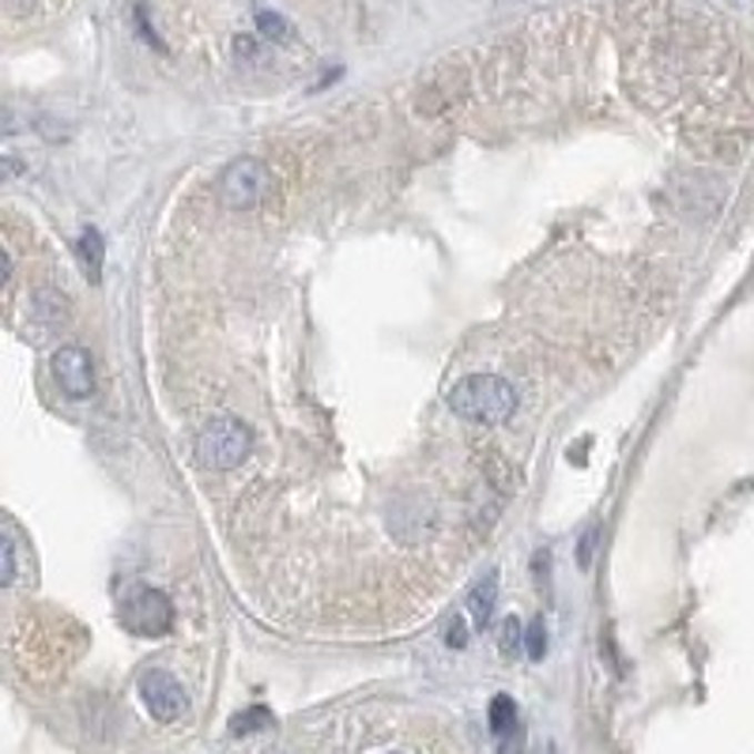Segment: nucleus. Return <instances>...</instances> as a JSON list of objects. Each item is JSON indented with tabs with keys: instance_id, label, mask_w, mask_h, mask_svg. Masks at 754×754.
<instances>
[{
	"instance_id": "nucleus-1",
	"label": "nucleus",
	"mask_w": 754,
	"mask_h": 754,
	"mask_svg": "<svg viewBox=\"0 0 754 754\" xmlns=\"http://www.w3.org/2000/svg\"><path fill=\"white\" fill-rule=\"evenodd\" d=\"M450 408L475 426H502L517 412V389L499 374H468L453 385Z\"/></svg>"
},
{
	"instance_id": "nucleus-2",
	"label": "nucleus",
	"mask_w": 754,
	"mask_h": 754,
	"mask_svg": "<svg viewBox=\"0 0 754 754\" xmlns=\"http://www.w3.org/2000/svg\"><path fill=\"white\" fill-rule=\"evenodd\" d=\"M253 434L242 419H212V423L200 431L197 438V461L204 468H215V472H227V468H238L250 456Z\"/></svg>"
},
{
	"instance_id": "nucleus-3",
	"label": "nucleus",
	"mask_w": 754,
	"mask_h": 754,
	"mask_svg": "<svg viewBox=\"0 0 754 754\" xmlns=\"http://www.w3.org/2000/svg\"><path fill=\"white\" fill-rule=\"evenodd\" d=\"M272 189V174L261 159L245 155L234 159L231 167L219 174V200H223L231 212H250V208L261 204Z\"/></svg>"
},
{
	"instance_id": "nucleus-4",
	"label": "nucleus",
	"mask_w": 754,
	"mask_h": 754,
	"mask_svg": "<svg viewBox=\"0 0 754 754\" xmlns=\"http://www.w3.org/2000/svg\"><path fill=\"white\" fill-rule=\"evenodd\" d=\"M174 623V604L159 589H137L125 604H121V626L140 637H159Z\"/></svg>"
},
{
	"instance_id": "nucleus-5",
	"label": "nucleus",
	"mask_w": 754,
	"mask_h": 754,
	"mask_svg": "<svg viewBox=\"0 0 754 754\" xmlns=\"http://www.w3.org/2000/svg\"><path fill=\"white\" fill-rule=\"evenodd\" d=\"M50 370H53V381L61 385V393L69 396V400H88L94 393V362H91V351H83V348H76V343H69V348L53 351Z\"/></svg>"
},
{
	"instance_id": "nucleus-6",
	"label": "nucleus",
	"mask_w": 754,
	"mask_h": 754,
	"mask_svg": "<svg viewBox=\"0 0 754 754\" xmlns=\"http://www.w3.org/2000/svg\"><path fill=\"white\" fill-rule=\"evenodd\" d=\"M140 698H144L148 713H151L155 721H178L181 713L189 710L185 686H181L170 672H162V667L140 675Z\"/></svg>"
},
{
	"instance_id": "nucleus-7",
	"label": "nucleus",
	"mask_w": 754,
	"mask_h": 754,
	"mask_svg": "<svg viewBox=\"0 0 754 754\" xmlns=\"http://www.w3.org/2000/svg\"><path fill=\"white\" fill-rule=\"evenodd\" d=\"M486 721H491L494 740H505V736H513V732H521L517 702H513L510 694H494V698H491V710H486Z\"/></svg>"
},
{
	"instance_id": "nucleus-8",
	"label": "nucleus",
	"mask_w": 754,
	"mask_h": 754,
	"mask_svg": "<svg viewBox=\"0 0 754 754\" xmlns=\"http://www.w3.org/2000/svg\"><path fill=\"white\" fill-rule=\"evenodd\" d=\"M76 253H80V264H83V275H88L91 283L102 280V261H107V250H102V234L88 227V231L80 234V242H76Z\"/></svg>"
},
{
	"instance_id": "nucleus-9",
	"label": "nucleus",
	"mask_w": 754,
	"mask_h": 754,
	"mask_svg": "<svg viewBox=\"0 0 754 754\" xmlns=\"http://www.w3.org/2000/svg\"><path fill=\"white\" fill-rule=\"evenodd\" d=\"M494 604H499V581L483 577L480 585L472 589V596H468V607H472V623L475 626L491 623V619H494Z\"/></svg>"
},
{
	"instance_id": "nucleus-10",
	"label": "nucleus",
	"mask_w": 754,
	"mask_h": 754,
	"mask_svg": "<svg viewBox=\"0 0 754 754\" xmlns=\"http://www.w3.org/2000/svg\"><path fill=\"white\" fill-rule=\"evenodd\" d=\"M275 717L264 705H253V710H245V713H238V717L231 721V732L234 736H253V732H261V728H272Z\"/></svg>"
},
{
	"instance_id": "nucleus-11",
	"label": "nucleus",
	"mask_w": 754,
	"mask_h": 754,
	"mask_svg": "<svg viewBox=\"0 0 754 754\" xmlns=\"http://www.w3.org/2000/svg\"><path fill=\"white\" fill-rule=\"evenodd\" d=\"M524 653H529V661H543V653H547V626H543V619H532L529 630H524Z\"/></svg>"
},
{
	"instance_id": "nucleus-12",
	"label": "nucleus",
	"mask_w": 754,
	"mask_h": 754,
	"mask_svg": "<svg viewBox=\"0 0 754 754\" xmlns=\"http://www.w3.org/2000/svg\"><path fill=\"white\" fill-rule=\"evenodd\" d=\"M257 27H261V34L264 38H275V42H288L291 38V23L283 16H275V12H257Z\"/></svg>"
},
{
	"instance_id": "nucleus-13",
	"label": "nucleus",
	"mask_w": 754,
	"mask_h": 754,
	"mask_svg": "<svg viewBox=\"0 0 754 754\" xmlns=\"http://www.w3.org/2000/svg\"><path fill=\"white\" fill-rule=\"evenodd\" d=\"M16 581V532L4 529V585Z\"/></svg>"
},
{
	"instance_id": "nucleus-14",
	"label": "nucleus",
	"mask_w": 754,
	"mask_h": 754,
	"mask_svg": "<svg viewBox=\"0 0 754 754\" xmlns=\"http://www.w3.org/2000/svg\"><path fill=\"white\" fill-rule=\"evenodd\" d=\"M524 642V637H521V623H517V619H505V623H502V649H505V653H510V649H517Z\"/></svg>"
},
{
	"instance_id": "nucleus-15",
	"label": "nucleus",
	"mask_w": 754,
	"mask_h": 754,
	"mask_svg": "<svg viewBox=\"0 0 754 754\" xmlns=\"http://www.w3.org/2000/svg\"><path fill=\"white\" fill-rule=\"evenodd\" d=\"M450 645H456V649L464 645V623H461V619H456V623L450 626Z\"/></svg>"
}]
</instances>
